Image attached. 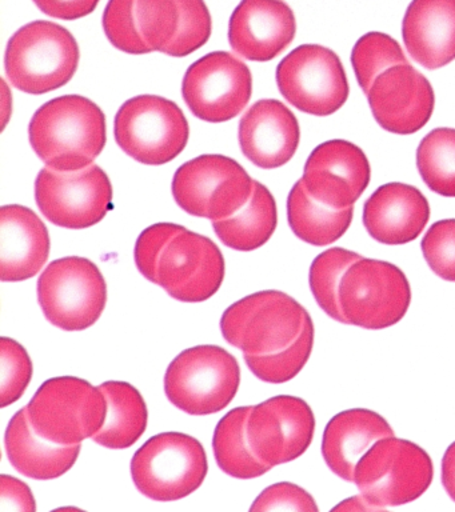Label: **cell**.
I'll return each mask as SVG.
<instances>
[{
	"label": "cell",
	"mask_w": 455,
	"mask_h": 512,
	"mask_svg": "<svg viewBox=\"0 0 455 512\" xmlns=\"http://www.w3.org/2000/svg\"><path fill=\"white\" fill-rule=\"evenodd\" d=\"M223 338L243 354L298 352L310 356L314 324L306 308L282 291L255 292L231 304L221 319Z\"/></svg>",
	"instance_id": "6da1fadb"
},
{
	"label": "cell",
	"mask_w": 455,
	"mask_h": 512,
	"mask_svg": "<svg viewBox=\"0 0 455 512\" xmlns=\"http://www.w3.org/2000/svg\"><path fill=\"white\" fill-rule=\"evenodd\" d=\"M29 135L31 147L47 167L83 170L106 146V118L101 107L85 96H61L35 112Z\"/></svg>",
	"instance_id": "7a4b0ae2"
},
{
	"label": "cell",
	"mask_w": 455,
	"mask_h": 512,
	"mask_svg": "<svg viewBox=\"0 0 455 512\" xmlns=\"http://www.w3.org/2000/svg\"><path fill=\"white\" fill-rule=\"evenodd\" d=\"M78 64L79 47L73 34L47 20L26 24L7 44V78L27 94L43 95L66 86Z\"/></svg>",
	"instance_id": "3957f363"
},
{
	"label": "cell",
	"mask_w": 455,
	"mask_h": 512,
	"mask_svg": "<svg viewBox=\"0 0 455 512\" xmlns=\"http://www.w3.org/2000/svg\"><path fill=\"white\" fill-rule=\"evenodd\" d=\"M433 478L429 454L395 436L375 442L359 460L354 474L363 498L381 511L414 502L425 494Z\"/></svg>",
	"instance_id": "277c9868"
},
{
	"label": "cell",
	"mask_w": 455,
	"mask_h": 512,
	"mask_svg": "<svg viewBox=\"0 0 455 512\" xmlns=\"http://www.w3.org/2000/svg\"><path fill=\"white\" fill-rule=\"evenodd\" d=\"M241 384L238 360L219 346L181 352L165 375L167 399L186 414L206 416L225 410Z\"/></svg>",
	"instance_id": "5b68a950"
},
{
	"label": "cell",
	"mask_w": 455,
	"mask_h": 512,
	"mask_svg": "<svg viewBox=\"0 0 455 512\" xmlns=\"http://www.w3.org/2000/svg\"><path fill=\"white\" fill-rule=\"evenodd\" d=\"M209 463L198 439L162 432L147 440L131 460V476L141 494L155 502H175L205 482Z\"/></svg>",
	"instance_id": "8992f818"
},
{
	"label": "cell",
	"mask_w": 455,
	"mask_h": 512,
	"mask_svg": "<svg viewBox=\"0 0 455 512\" xmlns=\"http://www.w3.org/2000/svg\"><path fill=\"white\" fill-rule=\"evenodd\" d=\"M31 426L57 444H79L93 438L107 414L101 388L75 376L46 380L27 406Z\"/></svg>",
	"instance_id": "52a82bcc"
},
{
	"label": "cell",
	"mask_w": 455,
	"mask_h": 512,
	"mask_svg": "<svg viewBox=\"0 0 455 512\" xmlns=\"http://www.w3.org/2000/svg\"><path fill=\"white\" fill-rule=\"evenodd\" d=\"M114 134L118 146L131 158L161 166L185 150L190 128L178 104L162 96L141 95L119 108Z\"/></svg>",
	"instance_id": "ba28073f"
},
{
	"label": "cell",
	"mask_w": 455,
	"mask_h": 512,
	"mask_svg": "<svg viewBox=\"0 0 455 512\" xmlns=\"http://www.w3.org/2000/svg\"><path fill=\"white\" fill-rule=\"evenodd\" d=\"M46 319L63 331H85L105 311L107 284L97 264L81 256L54 260L38 280Z\"/></svg>",
	"instance_id": "9c48e42d"
},
{
	"label": "cell",
	"mask_w": 455,
	"mask_h": 512,
	"mask_svg": "<svg viewBox=\"0 0 455 512\" xmlns=\"http://www.w3.org/2000/svg\"><path fill=\"white\" fill-rule=\"evenodd\" d=\"M171 190L187 214L222 220L246 206L253 195L254 180L234 159L202 155L178 168Z\"/></svg>",
	"instance_id": "30bf717a"
},
{
	"label": "cell",
	"mask_w": 455,
	"mask_h": 512,
	"mask_svg": "<svg viewBox=\"0 0 455 512\" xmlns=\"http://www.w3.org/2000/svg\"><path fill=\"white\" fill-rule=\"evenodd\" d=\"M339 300L346 324L383 330L401 322L409 310L410 283L394 264L362 258L343 276Z\"/></svg>",
	"instance_id": "8fae6325"
},
{
	"label": "cell",
	"mask_w": 455,
	"mask_h": 512,
	"mask_svg": "<svg viewBox=\"0 0 455 512\" xmlns=\"http://www.w3.org/2000/svg\"><path fill=\"white\" fill-rule=\"evenodd\" d=\"M277 84L287 102L314 116L333 115L350 94L341 59L319 44H303L285 56L277 67Z\"/></svg>",
	"instance_id": "7c38bea8"
},
{
	"label": "cell",
	"mask_w": 455,
	"mask_h": 512,
	"mask_svg": "<svg viewBox=\"0 0 455 512\" xmlns=\"http://www.w3.org/2000/svg\"><path fill=\"white\" fill-rule=\"evenodd\" d=\"M35 200L55 226L82 230L105 219L113 208V186L97 164L78 171L43 168L35 182Z\"/></svg>",
	"instance_id": "4fadbf2b"
},
{
	"label": "cell",
	"mask_w": 455,
	"mask_h": 512,
	"mask_svg": "<svg viewBox=\"0 0 455 512\" xmlns=\"http://www.w3.org/2000/svg\"><path fill=\"white\" fill-rule=\"evenodd\" d=\"M253 76L242 60L229 52H210L191 64L182 95L197 118L222 123L241 114L250 102Z\"/></svg>",
	"instance_id": "5bb4252c"
},
{
	"label": "cell",
	"mask_w": 455,
	"mask_h": 512,
	"mask_svg": "<svg viewBox=\"0 0 455 512\" xmlns=\"http://www.w3.org/2000/svg\"><path fill=\"white\" fill-rule=\"evenodd\" d=\"M225 274V258L217 244L185 228L163 250L157 284L179 302L201 303L217 294Z\"/></svg>",
	"instance_id": "9a60e30c"
},
{
	"label": "cell",
	"mask_w": 455,
	"mask_h": 512,
	"mask_svg": "<svg viewBox=\"0 0 455 512\" xmlns=\"http://www.w3.org/2000/svg\"><path fill=\"white\" fill-rule=\"evenodd\" d=\"M315 416L297 396L278 395L253 406L247 422L251 450L270 467L293 462L313 442Z\"/></svg>",
	"instance_id": "2e32d148"
},
{
	"label": "cell",
	"mask_w": 455,
	"mask_h": 512,
	"mask_svg": "<svg viewBox=\"0 0 455 512\" xmlns=\"http://www.w3.org/2000/svg\"><path fill=\"white\" fill-rule=\"evenodd\" d=\"M135 15L151 51L175 58L193 54L211 36L205 0H137Z\"/></svg>",
	"instance_id": "e0dca14e"
},
{
	"label": "cell",
	"mask_w": 455,
	"mask_h": 512,
	"mask_svg": "<svg viewBox=\"0 0 455 512\" xmlns=\"http://www.w3.org/2000/svg\"><path fill=\"white\" fill-rule=\"evenodd\" d=\"M371 179L369 159L357 144L333 139L319 144L303 170V183L309 194L326 206H354Z\"/></svg>",
	"instance_id": "ac0fdd59"
},
{
	"label": "cell",
	"mask_w": 455,
	"mask_h": 512,
	"mask_svg": "<svg viewBox=\"0 0 455 512\" xmlns=\"http://www.w3.org/2000/svg\"><path fill=\"white\" fill-rule=\"evenodd\" d=\"M373 116L383 130L415 134L434 112L435 95L429 79L410 63L382 72L367 94Z\"/></svg>",
	"instance_id": "d6986e66"
},
{
	"label": "cell",
	"mask_w": 455,
	"mask_h": 512,
	"mask_svg": "<svg viewBox=\"0 0 455 512\" xmlns=\"http://www.w3.org/2000/svg\"><path fill=\"white\" fill-rule=\"evenodd\" d=\"M295 32L294 12L283 0H242L230 18L229 42L242 58L270 62L290 46Z\"/></svg>",
	"instance_id": "ffe728a7"
},
{
	"label": "cell",
	"mask_w": 455,
	"mask_h": 512,
	"mask_svg": "<svg viewBox=\"0 0 455 512\" xmlns=\"http://www.w3.org/2000/svg\"><path fill=\"white\" fill-rule=\"evenodd\" d=\"M243 155L263 170L285 166L298 150L301 128L293 112L277 99L253 104L239 123Z\"/></svg>",
	"instance_id": "44dd1931"
},
{
	"label": "cell",
	"mask_w": 455,
	"mask_h": 512,
	"mask_svg": "<svg viewBox=\"0 0 455 512\" xmlns=\"http://www.w3.org/2000/svg\"><path fill=\"white\" fill-rule=\"evenodd\" d=\"M430 219L426 196L410 184H383L366 200L363 224L371 238L387 246L417 239Z\"/></svg>",
	"instance_id": "7402d4cb"
},
{
	"label": "cell",
	"mask_w": 455,
	"mask_h": 512,
	"mask_svg": "<svg viewBox=\"0 0 455 512\" xmlns=\"http://www.w3.org/2000/svg\"><path fill=\"white\" fill-rule=\"evenodd\" d=\"M49 255V230L33 210L21 204L0 208V278L3 282L34 278Z\"/></svg>",
	"instance_id": "603a6c76"
},
{
	"label": "cell",
	"mask_w": 455,
	"mask_h": 512,
	"mask_svg": "<svg viewBox=\"0 0 455 512\" xmlns=\"http://www.w3.org/2000/svg\"><path fill=\"white\" fill-rule=\"evenodd\" d=\"M403 43L427 70L455 60V0H411L402 23Z\"/></svg>",
	"instance_id": "cb8c5ba5"
},
{
	"label": "cell",
	"mask_w": 455,
	"mask_h": 512,
	"mask_svg": "<svg viewBox=\"0 0 455 512\" xmlns=\"http://www.w3.org/2000/svg\"><path fill=\"white\" fill-rule=\"evenodd\" d=\"M394 436L383 416L365 408L339 412L326 426L322 455L339 478L354 482L355 467L375 442Z\"/></svg>",
	"instance_id": "d4e9b609"
},
{
	"label": "cell",
	"mask_w": 455,
	"mask_h": 512,
	"mask_svg": "<svg viewBox=\"0 0 455 512\" xmlns=\"http://www.w3.org/2000/svg\"><path fill=\"white\" fill-rule=\"evenodd\" d=\"M5 444L10 463L18 472L35 480L61 478L77 463L79 444H57L43 438L31 426L27 407L10 420Z\"/></svg>",
	"instance_id": "484cf974"
},
{
	"label": "cell",
	"mask_w": 455,
	"mask_h": 512,
	"mask_svg": "<svg viewBox=\"0 0 455 512\" xmlns=\"http://www.w3.org/2000/svg\"><path fill=\"white\" fill-rule=\"evenodd\" d=\"M106 396L105 424L93 436L99 446L125 450L145 434L149 411L141 392L126 382H106L99 386Z\"/></svg>",
	"instance_id": "4316f807"
},
{
	"label": "cell",
	"mask_w": 455,
	"mask_h": 512,
	"mask_svg": "<svg viewBox=\"0 0 455 512\" xmlns=\"http://www.w3.org/2000/svg\"><path fill=\"white\" fill-rule=\"evenodd\" d=\"M354 206L333 208L326 206L306 190L303 180H298L287 198V219L291 230L311 246H329L341 239L353 222Z\"/></svg>",
	"instance_id": "83f0119b"
},
{
	"label": "cell",
	"mask_w": 455,
	"mask_h": 512,
	"mask_svg": "<svg viewBox=\"0 0 455 512\" xmlns=\"http://www.w3.org/2000/svg\"><path fill=\"white\" fill-rule=\"evenodd\" d=\"M278 224L277 203L269 188L254 180L253 195L237 214L213 220L215 234L225 246L237 251H254L265 246Z\"/></svg>",
	"instance_id": "f1b7e54d"
},
{
	"label": "cell",
	"mask_w": 455,
	"mask_h": 512,
	"mask_svg": "<svg viewBox=\"0 0 455 512\" xmlns=\"http://www.w3.org/2000/svg\"><path fill=\"white\" fill-rule=\"evenodd\" d=\"M253 407L234 408L227 412L215 427L213 450L219 468L233 478H259L271 470L251 450L247 438V422Z\"/></svg>",
	"instance_id": "f546056e"
},
{
	"label": "cell",
	"mask_w": 455,
	"mask_h": 512,
	"mask_svg": "<svg viewBox=\"0 0 455 512\" xmlns=\"http://www.w3.org/2000/svg\"><path fill=\"white\" fill-rule=\"evenodd\" d=\"M417 166L431 191L455 198V128H435L422 139Z\"/></svg>",
	"instance_id": "4dcf8cb0"
},
{
	"label": "cell",
	"mask_w": 455,
	"mask_h": 512,
	"mask_svg": "<svg viewBox=\"0 0 455 512\" xmlns=\"http://www.w3.org/2000/svg\"><path fill=\"white\" fill-rule=\"evenodd\" d=\"M363 258L357 252L334 247L319 254L310 267V288L318 306L330 318L337 322L346 323L343 316L339 287L343 276L354 263Z\"/></svg>",
	"instance_id": "1f68e13d"
},
{
	"label": "cell",
	"mask_w": 455,
	"mask_h": 512,
	"mask_svg": "<svg viewBox=\"0 0 455 512\" xmlns=\"http://www.w3.org/2000/svg\"><path fill=\"white\" fill-rule=\"evenodd\" d=\"M407 63L409 60L397 40L378 31L369 32L359 38L351 52L355 76L366 95L382 72Z\"/></svg>",
	"instance_id": "d6a6232c"
},
{
	"label": "cell",
	"mask_w": 455,
	"mask_h": 512,
	"mask_svg": "<svg viewBox=\"0 0 455 512\" xmlns=\"http://www.w3.org/2000/svg\"><path fill=\"white\" fill-rule=\"evenodd\" d=\"M33 360L17 340L0 339V407H9L25 394L33 378Z\"/></svg>",
	"instance_id": "836d02e7"
},
{
	"label": "cell",
	"mask_w": 455,
	"mask_h": 512,
	"mask_svg": "<svg viewBox=\"0 0 455 512\" xmlns=\"http://www.w3.org/2000/svg\"><path fill=\"white\" fill-rule=\"evenodd\" d=\"M135 3L137 0H109L103 12V28L107 39L119 51L131 55L150 54L153 51L139 31Z\"/></svg>",
	"instance_id": "e575fe53"
},
{
	"label": "cell",
	"mask_w": 455,
	"mask_h": 512,
	"mask_svg": "<svg viewBox=\"0 0 455 512\" xmlns=\"http://www.w3.org/2000/svg\"><path fill=\"white\" fill-rule=\"evenodd\" d=\"M421 248L434 274L455 282V219L434 223L423 236Z\"/></svg>",
	"instance_id": "d590c367"
},
{
	"label": "cell",
	"mask_w": 455,
	"mask_h": 512,
	"mask_svg": "<svg viewBox=\"0 0 455 512\" xmlns=\"http://www.w3.org/2000/svg\"><path fill=\"white\" fill-rule=\"evenodd\" d=\"M185 227L174 223H157L139 235L135 244V264L139 272L151 283L157 284V268L159 259L167 243Z\"/></svg>",
	"instance_id": "8d00e7d4"
},
{
	"label": "cell",
	"mask_w": 455,
	"mask_h": 512,
	"mask_svg": "<svg viewBox=\"0 0 455 512\" xmlns=\"http://www.w3.org/2000/svg\"><path fill=\"white\" fill-rule=\"evenodd\" d=\"M251 512L265 511H301L317 512L318 506L313 496L297 484L282 482L267 487L254 500Z\"/></svg>",
	"instance_id": "74e56055"
},
{
	"label": "cell",
	"mask_w": 455,
	"mask_h": 512,
	"mask_svg": "<svg viewBox=\"0 0 455 512\" xmlns=\"http://www.w3.org/2000/svg\"><path fill=\"white\" fill-rule=\"evenodd\" d=\"M0 511L35 512L37 504L30 487L10 475L0 476Z\"/></svg>",
	"instance_id": "f35d334b"
},
{
	"label": "cell",
	"mask_w": 455,
	"mask_h": 512,
	"mask_svg": "<svg viewBox=\"0 0 455 512\" xmlns=\"http://www.w3.org/2000/svg\"><path fill=\"white\" fill-rule=\"evenodd\" d=\"M43 14L62 20L85 18L95 11L99 0H34Z\"/></svg>",
	"instance_id": "ab89813d"
},
{
	"label": "cell",
	"mask_w": 455,
	"mask_h": 512,
	"mask_svg": "<svg viewBox=\"0 0 455 512\" xmlns=\"http://www.w3.org/2000/svg\"><path fill=\"white\" fill-rule=\"evenodd\" d=\"M442 483L447 494L455 502V442L450 444L443 455Z\"/></svg>",
	"instance_id": "60d3db41"
},
{
	"label": "cell",
	"mask_w": 455,
	"mask_h": 512,
	"mask_svg": "<svg viewBox=\"0 0 455 512\" xmlns=\"http://www.w3.org/2000/svg\"><path fill=\"white\" fill-rule=\"evenodd\" d=\"M333 511H381L378 507L367 502L363 496H353V498L343 500L341 504L335 506Z\"/></svg>",
	"instance_id": "b9f144b4"
}]
</instances>
